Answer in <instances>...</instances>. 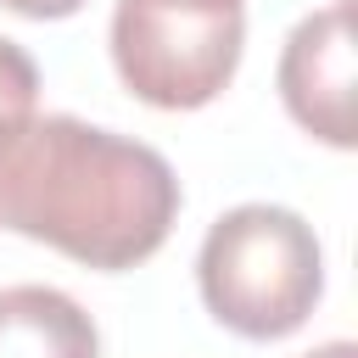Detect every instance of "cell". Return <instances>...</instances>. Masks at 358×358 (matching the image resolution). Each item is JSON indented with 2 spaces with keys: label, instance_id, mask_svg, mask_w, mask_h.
<instances>
[{
  "label": "cell",
  "instance_id": "cell-3",
  "mask_svg": "<svg viewBox=\"0 0 358 358\" xmlns=\"http://www.w3.org/2000/svg\"><path fill=\"white\" fill-rule=\"evenodd\" d=\"M246 45V0H117L112 67L157 112H196L224 95Z\"/></svg>",
  "mask_w": 358,
  "mask_h": 358
},
{
  "label": "cell",
  "instance_id": "cell-6",
  "mask_svg": "<svg viewBox=\"0 0 358 358\" xmlns=\"http://www.w3.org/2000/svg\"><path fill=\"white\" fill-rule=\"evenodd\" d=\"M34 106H39V67L17 39L0 34V140L17 134L34 117Z\"/></svg>",
  "mask_w": 358,
  "mask_h": 358
},
{
  "label": "cell",
  "instance_id": "cell-1",
  "mask_svg": "<svg viewBox=\"0 0 358 358\" xmlns=\"http://www.w3.org/2000/svg\"><path fill=\"white\" fill-rule=\"evenodd\" d=\"M179 218V179L145 140L50 112L0 140V229L84 268L145 263Z\"/></svg>",
  "mask_w": 358,
  "mask_h": 358
},
{
  "label": "cell",
  "instance_id": "cell-7",
  "mask_svg": "<svg viewBox=\"0 0 358 358\" xmlns=\"http://www.w3.org/2000/svg\"><path fill=\"white\" fill-rule=\"evenodd\" d=\"M0 6L17 17H34V22H56V17H73L84 0H0Z\"/></svg>",
  "mask_w": 358,
  "mask_h": 358
},
{
  "label": "cell",
  "instance_id": "cell-4",
  "mask_svg": "<svg viewBox=\"0 0 358 358\" xmlns=\"http://www.w3.org/2000/svg\"><path fill=\"white\" fill-rule=\"evenodd\" d=\"M280 101L313 140L347 151L352 134V11L330 0L308 11L280 50Z\"/></svg>",
  "mask_w": 358,
  "mask_h": 358
},
{
  "label": "cell",
  "instance_id": "cell-2",
  "mask_svg": "<svg viewBox=\"0 0 358 358\" xmlns=\"http://www.w3.org/2000/svg\"><path fill=\"white\" fill-rule=\"evenodd\" d=\"M196 285L207 313L246 336L280 341L308 324L324 291V252L302 213L274 201H246L213 218L196 252Z\"/></svg>",
  "mask_w": 358,
  "mask_h": 358
},
{
  "label": "cell",
  "instance_id": "cell-8",
  "mask_svg": "<svg viewBox=\"0 0 358 358\" xmlns=\"http://www.w3.org/2000/svg\"><path fill=\"white\" fill-rule=\"evenodd\" d=\"M302 358H358V347H352V341H324V347H313V352H302Z\"/></svg>",
  "mask_w": 358,
  "mask_h": 358
},
{
  "label": "cell",
  "instance_id": "cell-5",
  "mask_svg": "<svg viewBox=\"0 0 358 358\" xmlns=\"http://www.w3.org/2000/svg\"><path fill=\"white\" fill-rule=\"evenodd\" d=\"M0 358H101V330L56 285H6Z\"/></svg>",
  "mask_w": 358,
  "mask_h": 358
}]
</instances>
